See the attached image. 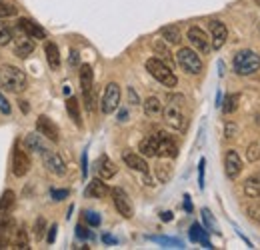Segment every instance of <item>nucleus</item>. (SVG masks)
I'll return each instance as SVG.
<instances>
[{
    "label": "nucleus",
    "mask_w": 260,
    "mask_h": 250,
    "mask_svg": "<svg viewBox=\"0 0 260 250\" xmlns=\"http://www.w3.org/2000/svg\"><path fill=\"white\" fill-rule=\"evenodd\" d=\"M160 218H162L164 222H170V220H172V212H162Z\"/></svg>",
    "instance_id": "nucleus-58"
},
{
    "label": "nucleus",
    "mask_w": 260,
    "mask_h": 250,
    "mask_svg": "<svg viewBox=\"0 0 260 250\" xmlns=\"http://www.w3.org/2000/svg\"><path fill=\"white\" fill-rule=\"evenodd\" d=\"M204 166H206V160L202 158L198 162V184H200V188H204Z\"/></svg>",
    "instance_id": "nucleus-45"
},
{
    "label": "nucleus",
    "mask_w": 260,
    "mask_h": 250,
    "mask_svg": "<svg viewBox=\"0 0 260 250\" xmlns=\"http://www.w3.org/2000/svg\"><path fill=\"white\" fill-rule=\"evenodd\" d=\"M224 172L230 180H236L238 174L242 172V158L238 157L236 150H226L224 154Z\"/></svg>",
    "instance_id": "nucleus-13"
},
{
    "label": "nucleus",
    "mask_w": 260,
    "mask_h": 250,
    "mask_svg": "<svg viewBox=\"0 0 260 250\" xmlns=\"http://www.w3.org/2000/svg\"><path fill=\"white\" fill-rule=\"evenodd\" d=\"M160 36L164 38V42L168 44H180L182 42V32L176 24H168V26H162L160 28Z\"/></svg>",
    "instance_id": "nucleus-24"
},
{
    "label": "nucleus",
    "mask_w": 260,
    "mask_h": 250,
    "mask_svg": "<svg viewBox=\"0 0 260 250\" xmlns=\"http://www.w3.org/2000/svg\"><path fill=\"white\" fill-rule=\"evenodd\" d=\"M146 70L150 72V76L152 78H156L162 86L166 88H174L176 84H178V78H176V74L172 72V68L170 66H166V64L160 60V58H148L146 60Z\"/></svg>",
    "instance_id": "nucleus-4"
},
{
    "label": "nucleus",
    "mask_w": 260,
    "mask_h": 250,
    "mask_svg": "<svg viewBox=\"0 0 260 250\" xmlns=\"http://www.w3.org/2000/svg\"><path fill=\"white\" fill-rule=\"evenodd\" d=\"M76 236L82 238V240H88V238H90V232H88L82 224H78V226H76Z\"/></svg>",
    "instance_id": "nucleus-46"
},
{
    "label": "nucleus",
    "mask_w": 260,
    "mask_h": 250,
    "mask_svg": "<svg viewBox=\"0 0 260 250\" xmlns=\"http://www.w3.org/2000/svg\"><path fill=\"white\" fill-rule=\"evenodd\" d=\"M34 52V40L30 36H20V38H16L14 40V54L16 56H20V58H26V56H30Z\"/></svg>",
    "instance_id": "nucleus-19"
},
{
    "label": "nucleus",
    "mask_w": 260,
    "mask_h": 250,
    "mask_svg": "<svg viewBox=\"0 0 260 250\" xmlns=\"http://www.w3.org/2000/svg\"><path fill=\"white\" fill-rule=\"evenodd\" d=\"M12 30L4 24V22H0V46H6V44H10L12 42Z\"/></svg>",
    "instance_id": "nucleus-38"
},
{
    "label": "nucleus",
    "mask_w": 260,
    "mask_h": 250,
    "mask_svg": "<svg viewBox=\"0 0 260 250\" xmlns=\"http://www.w3.org/2000/svg\"><path fill=\"white\" fill-rule=\"evenodd\" d=\"M190 240H192V242H200L204 248H212V244H210V240L206 238V232H204V228H202L200 224H192V226H190Z\"/></svg>",
    "instance_id": "nucleus-29"
},
{
    "label": "nucleus",
    "mask_w": 260,
    "mask_h": 250,
    "mask_svg": "<svg viewBox=\"0 0 260 250\" xmlns=\"http://www.w3.org/2000/svg\"><path fill=\"white\" fill-rule=\"evenodd\" d=\"M16 228V220L12 218L10 214H0V234H6L10 230Z\"/></svg>",
    "instance_id": "nucleus-34"
},
{
    "label": "nucleus",
    "mask_w": 260,
    "mask_h": 250,
    "mask_svg": "<svg viewBox=\"0 0 260 250\" xmlns=\"http://www.w3.org/2000/svg\"><path fill=\"white\" fill-rule=\"evenodd\" d=\"M0 112L2 114H10V104H8V100L0 94Z\"/></svg>",
    "instance_id": "nucleus-49"
},
{
    "label": "nucleus",
    "mask_w": 260,
    "mask_h": 250,
    "mask_svg": "<svg viewBox=\"0 0 260 250\" xmlns=\"http://www.w3.org/2000/svg\"><path fill=\"white\" fill-rule=\"evenodd\" d=\"M78 63H80V56H78L76 50H72L70 56H68V64H70V66H78Z\"/></svg>",
    "instance_id": "nucleus-51"
},
{
    "label": "nucleus",
    "mask_w": 260,
    "mask_h": 250,
    "mask_svg": "<svg viewBox=\"0 0 260 250\" xmlns=\"http://www.w3.org/2000/svg\"><path fill=\"white\" fill-rule=\"evenodd\" d=\"M24 148H26L28 152H36V154H40V152L46 148V144H44V140H42V134H40V132H36V134H28V136L24 138Z\"/></svg>",
    "instance_id": "nucleus-25"
},
{
    "label": "nucleus",
    "mask_w": 260,
    "mask_h": 250,
    "mask_svg": "<svg viewBox=\"0 0 260 250\" xmlns=\"http://www.w3.org/2000/svg\"><path fill=\"white\" fill-rule=\"evenodd\" d=\"M184 208H186V212H192V202H190V196L188 194L184 196Z\"/></svg>",
    "instance_id": "nucleus-54"
},
{
    "label": "nucleus",
    "mask_w": 260,
    "mask_h": 250,
    "mask_svg": "<svg viewBox=\"0 0 260 250\" xmlns=\"http://www.w3.org/2000/svg\"><path fill=\"white\" fill-rule=\"evenodd\" d=\"M150 240L164 244V246H172V248H184V242L178 238H170V236H150Z\"/></svg>",
    "instance_id": "nucleus-32"
},
{
    "label": "nucleus",
    "mask_w": 260,
    "mask_h": 250,
    "mask_svg": "<svg viewBox=\"0 0 260 250\" xmlns=\"http://www.w3.org/2000/svg\"><path fill=\"white\" fill-rule=\"evenodd\" d=\"M186 38H188V42L192 44V48H194L198 54H208V52L212 50L210 36L202 30L200 26H190V28H188V34H186Z\"/></svg>",
    "instance_id": "nucleus-7"
},
{
    "label": "nucleus",
    "mask_w": 260,
    "mask_h": 250,
    "mask_svg": "<svg viewBox=\"0 0 260 250\" xmlns=\"http://www.w3.org/2000/svg\"><path fill=\"white\" fill-rule=\"evenodd\" d=\"M16 14H18L16 6L6 4L4 0H0V18H10V16H16Z\"/></svg>",
    "instance_id": "nucleus-37"
},
{
    "label": "nucleus",
    "mask_w": 260,
    "mask_h": 250,
    "mask_svg": "<svg viewBox=\"0 0 260 250\" xmlns=\"http://www.w3.org/2000/svg\"><path fill=\"white\" fill-rule=\"evenodd\" d=\"M154 52H156V58H160L166 66H170V68H174V58H172V54H170V50L164 46L162 42H154Z\"/></svg>",
    "instance_id": "nucleus-31"
},
{
    "label": "nucleus",
    "mask_w": 260,
    "mask_h": 250,
    "mask_svg": "<svg viewBox=\"0 0 260 250\" xmlns=\"http://www.w3.org/2000/svg\"><path fill=\"white\" fill-rule=\"evenodd\" d=\"M138 150H140V154L144 158L156 157V150H158V146H156V134H150V136L142 138L140 144H138Z\"/></svg>",
    "instance_id": "nucleus-20"
},
{
    "label": "nucleus",
    "mask_w": 260,
    "mask_h": 250,
    "mask_svg": "<svg viewBox=\"0 0 260 250\" xmlns=\"http://www.w3.org/2000/svg\"><path fill=\"white\" fill-rule=\"evenodd\" d=\"M40 157H42V164L46 166L48 172H52V174H56V176H64L66 174V162L62 160V157H60L58 152H54L52 148L46 146V148L40 152Z\"/></svg>",
    "instance_id": "nucleus-8"
},
{
    "label": "nucleus",
    "mask_w": 260,
    "mask_h": 250,
    "mask_svg": "<svg viewBox=\"0 0 260 250\" xmlns=\"http://www.w3.org/2000/svg\"><path fill=\"white\" fill-rule=\"evenodd\" d=\"M128 102L132 106H138V104H140V98H138V94H136V90H134L132 86L128 88Z\"/></svg>",
    "instance_id": "nucleus-47"
},
{
    "label": "nucleus",
    "mask_w": 260,
    "mask_h": 250,
    "mask_svg": "<svg viewBox=\"0 0 260 250\" xmlns=\"http://www.w3.org/2000/svg\"><path fill=\"white\" fill-rule=\"evenodd\" d=\"M122 160H124V164L132 168V170H136V172H140V174H146L150 168H148V162L144 160L142 154H134V152H124L122 154Z\"/></svg>",
    "instance_id": "nucleus-17"
},
{
    "label": "nucleus",
    "mask_w": 260,
    "mask_h": 250,
    "mask_svg": "<svg viewBox=\"0 0 260 250\" xmlns=\"http://www.w3.org/2000/svg\"><path fill=\"white\" fill-rule=\"evenodd\" d=\"M44 232H46V220L40 216L34 222V236L40 240V238H44Z\"/></svg>",
    "instance_id": "nucleus-40"
},
{
    "label": "nucleus",
    "mask_w": 260,
    "mask_h": 250,
    "mask_svg": "<svg viewBox=\"0 0 260 250\" xmlns=\"http://www.w3.org/2000/svg\"><path fill=\"white\" fill-rule=\"evenodd\" d=\"M110 194H112V202H114L118 214H122L124 218H132V216H134V206H132V202H130L128 194L118 186L112 188Z\"/></svg>",
    "instance_id": "nucleus-10"
},
{
    "label": "nucleus",
    "mask_w": 260,
    "mask_h": 250,
    "mask_svg": "<svg viewBox=\"0 0 260 250\" xmlns=\"http://www.w3.org/2000/svg\"><path fill=\"white\" fill-rule=\"evenodd\" d=\"M118 120H120V122H126V120H128V112H126V110H120Z\"/></svg>",
    "instance_id": "nucleus-57"
},
{
    "label": "nucleus",
    "mask_w": 260,
    "mask_h": 250,
    "mask_svg": "<svg viewBox=\"0 0 260 250\" xmlns=\"http://www.w3.org/2000/svg\"><path fill=\"white\" fill-rule=\"evenodd\" d=\"M68 194H70V190H66V188H54V190H50V196H52V200H56V202H60V200H64L68 198Z\"/></svg>",
    "instance_id": "nucleus-43"
},
{
    "label": "nucleus",
    "mask_w": 260,
    "mask_h": 250,
    "mask_svg": "<svg viewBox=\"0 0 260 250\" xmlns=\"http://www.w3.org/2000/svg\"><path fill=\"white\" fill-rule=\"evenodd\" d=\"M84 220H86L90 226H100V222H102L100 214L94 212V210H86V212H84Z\"/></svg>",
    "instance_id": "nucleus-42"
},
{
    "label": "nucleus",
    "mask_w": 260,
    "mask_h": 250,
    "mask_svg": "<svg viewBox=\"0 0 260 250\" xmlns=\"http://www.w3.org/2000/svg\"><path fill=\"white\" fill-rule=\"evenodd\" d=\"M66 110H68V114H70L72 122L78 126V128H82V114H80V104H78V100H76L74 96H70V98L66 100Z\"/></svg>",
    "instance_id": "nucleus-27"
},
{
    "label": "nucleus",
    "mask_w": 260,
    "mask_h": 250,
    "mask_svg": "<svg viewBox=\"0 0 260 250\" xmlns=\"http://www.w3.org/2000/svg\"><path fill=\"white\" fill-rule=\"evenodd\" d=\"M224 132H226V138H234V136H236V132H238V128H236L234 122H228Z\"/></svg>",
    "instance_id": "nucleus-50"
},
{
    "label": "nucleus",
    "mask_w": 260,
    "mask_h": 250,
    "mask_svg": "<svg viewBox=\"0 0 260 250\" xmlns=\"http://www.w3.org/2000/svg\"><path fill=\"white\" fill-rule=\"evenodd\" d=\"M142 106H144V114L150 116V118H156L158 114H162V110H164L162 102H160L158 96H148V98L142 102Z\"/></svg>",
    "instance_id": "nucleus-21"
},
{
    "label": "nucleus",
    "mask_w": 260,
    "mask_h": 250,
    "mask_svg": "<svg viewBox=\"0 0 260 250\" xmlns=\"http://www.w3.org/2000/svg\"><path fill=\"white\" fill-rule=\"evenodd\" d=\"M8 248V238L4 234H0V250Z\"/></svg>",
    "instance_id": "nucleus-55"
},
{
    "label": "nucleus",
    "mask_w": 260,
    "mask_h": 250,
    "mask_svg": "<svg viewBox=\"0 0 260 250\" xmlns=\"http://www.w3.org/2000/svg\"><path fill=\"white\" fill-rule=\"evenodd\" d=\"M232 68L238 76H250L260 70V54L254 50H238L232 58Z\"/></svg>",
    "instance_id": "nucleus-3"
},
{
    "label": "nucleus",
    "mask_w": 260,
    "mask_h": 250,
    "mask_svg": "<svg viewBox=\"0 0 260 250\" xmlns=\"http://www.w3.org/2000/svg\"><path fill=\"white\" fill-rule=\"evenodd\" d=\"M30 170V158L26 154V150H22L20 146H14V152H12V174L16 178H22L26 176Z\"/></svg>",
    "instance_id": "nucleus-11"
},
{
    "label": "nucleus",
    "mask_w": 260,
    "mask_h": 250,
    "mask_svg": "<svg viewBox=\"0 0 260 250\" xmlns=\"http://www.w3.org/2000/svg\"><path fill=\"white\" fill-rule=\"evenodd\" d=\"M246 212H248V216L252 220H256L260 224V200H252V204L246 208Z\"/></svg>",
    "instance_id": "nucleus-41"
},
{
    "label": "nucleus",
    "mask_w": 260,
    "mask_h": 250,
    "mask_svg": "<svg viewBox=\"0 0 260 250\" xmlns=\"http://www.w3.org/2000/svg\"><path fill=\"white\" fill-rule=\"evenodd\" d=\"M208 28H210V42H212V48H214V50H220V48L226 44V38H228L226 24L220 22V20H210Z\"/></svg>",
    "instance_id": "nucleus-12"
},
{
    "label": "nucleus",
    "mask_w": 260,
    "mask_h": 250,
    "mask_svg": "<svg viewBox=\"0 0 260 250\" xmlns=\"http://www.w3.org/2000/svg\"><path fill=\"white\" fill-rule=\"evenodd\" d=\"M80 86H82V92L94 90V74H92V66L90 64H82L80 66Z\"/></svg>",
    "instance_id": "nucleus-22"
},
{
    "label": "nucleus",
    "mask_w": 260,
    "mask_h": 250,
    "mask_svg": "<svg viewBox=\"0 0 260 250\" xmlns=\"http://www.w3.org/2000/svg\"><path fill=\"white\" fill-rule=\"evenodd\" d=\"M44 54H46V60H48L52 70H58L60 68V52H58V46L54 42H46Z\"/></svg>",
    "instance_id": "nucleus-26"
},
{
    "label": "nucleus",
    "mask_w": 260,
    "mask_h": 250,
    "mask_svg": "<svg viewBox=\"0 0 260 250\" xmlns=\"http://www.w3.org/2000/svg\"><path fill=\"white\" fill-rule=\"evenodd\" d=\"M56 230H58L56 224H52V226L48 228V236H46V242H48V244H52V242L56 240Z\"/></svg>",
    "instance_id": "nucleus-48"
},
{
    "label": "nucleus",
    "mask_w": 260,
    "mask_h": 250,
    "mask_svg": "<svg viewBox=\"0 0 260 250\" xmlns=\"http://www.w3.org/2000/svg\"><path fill=\"white\" fill-rule=\"evenodd\" d=\"M108 192H110V188L106 186V182H104L102 178H94V180H90V182H88V186H86V190H84V194H86L88 198H96V200L104 198Z\"/></svg>",
    "instance_id": "nucleus-18"
},
{
    "label": "nucleus",
    "mask_w": 260,
    "mask_h": 250,
    "mask_svg": "<svg viewBox=\"0 0 260 250\" xmlns=\"http://www.w3.org/2000/svg\"><path fill=\"white\" fill-rule=\"evenodd\" d=\"M202 218H204V222H206V228L208 230H216V222H214V218H212V214H210V210H202Z\"/></svg>",
    "instance_id": "nucleus-44"
},
{
    "label": "nucleus",
    "mask_w": 260,
    "mask_h": 250,
    "mask_svg": "<svg viewBox=\"0 0 260 250\" xmlns=\"http://www.w3.org/2000/svg\"><path fill=\"white\" fill-rule=\"evenodd\" d=\"M86 174H88V160H86V152L82 154V176L86 178Z\"/></svg>",
    "instance_id": "nucleus-52"
},
{
    "label": "nucleus",
    "mask_w": 260,
    "mask_h": 250,
    "mask_svg": "<svg viewBox=\"0 0 260 250\" xmlns=\"http://www.w3.org/2000/svg\"><path fill=\"white\" fill-rule=\"evenodd\" d=\"M260 158V142H250L246 146V160L248 162H256Z\"/></svg>",
    "instance_id": "nucleus-36"
},
{
    "label": "nucleus",
    "mask_w": 260,
    "mask_h": 250,
    "mask_svg": "<svg viewBox=\"0 0 260 250\" xmlns=\"http://www.w3.org/2000/svg\"><path fill=\"white\" fill-rule=\"evenodd\" d=\"M154 174H156V178H158L160 182H168V180L172 178V166L166 162V158H162V160L154 166Z\"/></svg>",
    "instance_id": "nucleus-30"
},
{
    "label": "nucleus",
    "mask_w": 260,
    "mask_h": 250,
    "mask_svg": "<svg viewBox=\"0 0 260 250\" xmlns=\"http://www.w3.org/2000/svg\"><path fill=\"white\" fill-rule=\"evenodd\" d=\"M156 146H158L156 157H160V158L178 157V144H176V140H174L170 134H166V132H156Z\"/></svg>",
    "instance_id": "nucleus-9"
},
{
    "label": "nucleus",
    "mask_w": 260,
    "mask_h": 250,
    "mask_svg": "<svg viewBox=\"0 0 260 250\" xmlns=\"http://www.w3.org/2000/svg\"><path fill=\"white\" fill-rule=\"evenodd\" d=\"M14 248H18V250L30 248V242H28V234H26V230H24V228H22V230H16V238H14Z\"/></svg>",
    "instance_id": "nucleus-33"
},
{
    "label": "nucleus",
    "mask_w": 260,
    "mask_h": 250,
    "mask_svg": "<svg viewBox=\"0 0 260 250\" xmlns=\"http://www.w3.org/2000/svg\"><path fill=\"white\" fill-rule=\"evenodd\" d=\"M120 86L116 82H108L104 92H102V100H100V110L102 114H112L114 110H118L120 106Z\"/></svg>",
    "instance_id": "nucleus-6"
},
{
    "label": "nucleus",
    "mask_w": 260,
    "mask_h": 250,
    "mask_svg": "<svg viewBox=\"0 0 260 250\" xmlns=\"http://www.w3.org/2000/svg\"><path fill=\"white\" fill-rule=\"evenodd\" d=\"M0 86L8 92H22L26 88V74L12 64H4L0 68Z\"/></svg>",
    "instance_id": "nucleus-2"
},
{
    "label": "nucleus",
    "mask_w": 260,
    "mask_h": 250,
    "mask_svg": "<svg viewBox=\"0 0 260 250\" xmlns=\"http://www.w3.org/2000/svg\"><path fill=\"white\" fill-rule=\"evenodd\" d=\"M242 192L246 198L250 200H260V176H250L246 178L244 186H242Z\"/></svg>",
    "instance_id": "nucleus-23"
},
{
    "label": "nucleus",
    "mask_w": 260,
    "mask_h": 250,
    "mask_svg": "<svg viewBox=\"0 0 260 250\" xmlns=\"http://www.w3.org/2000/svg\"><path fill=\"white\" fill-rule=\"evenodd\" d=\"M16 26H18V30L22 32V34L30 36L32 40H44V38H46V30H44L38 22L30 20V18H20V20L16 22Z\"/></svg>",
    "instance_id": "nucleus-15"
},
{
    "label": "nucleus",
    "mask_w": 260,
    "mask_h": 250,
    "mask_svg": "<svg viewBox=\"0 0 260 250\" xmlns=\"http://www.w3.org/2000/svg\"><path fill=\"white\" fill-rule=\"evenodd\" d=\"M18 106H20L22 112H28V110H30V106L26 104V100H18Z\"/></svg>",
    "instance_id": "nucleus-56"
},
{
    "label": "nucleus",
    "mask_w": 260,
    "mask_h": 250,
    "mask_svg": "<svg viewBox=\"0 0 260 250\" xmlns=\"http://www.w3.org/2000/svg\"><path fill=\"white\" fill-rule=\"evenodd\" d=\"M236 108H238V96L236 94H228L226 98H224V102H222L224 114H232Z\"/></svg>",
    "instance_id": "nucleus-35"
},
{
    "label": "nucleus",
    "mask_w": 260,
    "mask_h": 250,
    "mask_svg": "<svg viewBox=\"0 0 260 250\" xmlns=\"http://www.w3.org/2000/svg\"><path fill=\"white\" fill-rule=\"evenodd\" d=\"M254 2H256V4H258V6H260V0H254Z\"/></svg>",
    "instance_id": "nucleus-59"
},
{
    "label": "nucleus",
    "mask_w": 260,
    "mask_h": 250,
    "mask_svg": "<svg viewBox=\"0 0 260 250\" xmlns=\"http://www.w3.org/2000/svg\"><path fill=\"white\" fill-rule=\"evenodd\" d=\"M96 172L102 180H110V178H114V176H116L118 166H116V164H114L108 157H100L98 158V162H96Z\"/></svg>",
    "instance_id": "nucleus-16"
},
{
    "label": "nucleus",
    "mask_w": 260,
    "mask_h": 250,
    "mask_svg": "<svg viewBox=\"0 0 260 250\" xmlns=\"http://www.w3.org/2000/svg\"><path fill=\"white\" fill-rule=\"evenodd\" d=\"M16 204V194L12 190H4L0 196V214H8Z\"/></svg>",
    "instance_id": "nucleus-28"
},
{
    "label": "nucleus",
    "mask_w": 260,
    "mask_h": 250,
    "mask_svg": "<svg viewBox=\"0 0 260 250\" xmlns=\"http://www.w3.org/2000/svg\"><path fill=\"white\" fill-rule=\"evenodd\" d=\"M176 63L186 74H200L202 72V60L198 52L192 48H180L176 52Z\"/></svg>",
    "instance_id": "nucleus-5"
},
{
    "label": "nucleus",
    "mask_w": 260,
    "mask_h": 250,
    "mask_svg": "<svg viewBox=\"0 0 260 250\" xmlns=\"http://www.w3.org/2000/svg\"><path fill=\"white\" fill-rule=\"evenodd\" d=\"M164 122L172 130H184L186 126V116H184V96L182 94H170L166 100V106L162 110Z\"/></svg>",
    "instance_id": "nucleus-1"
},
{
    "label": "nucleus",
    "mask_w": 260,
    "mask_h": 250,
    "mask_svg": "<svg viewBox=\"0 0 260 250\" xmlns=\"http://www.w3.org/2000/svg\"><path fill=\"white\" fill-rule=\"evenodd\" d=\"M36 130L44 136V138H48L50 142H58L60 140V134H58V126L54 124L48 116H38V120H36Z\"/></svg>",
    "instance_id": "nucleus-14"
},
{
    "label": "nucleus",
    "mask_w": 260,
    "mask_h": 250,
    "mask_svg": "<svg viewBox=\"0 0 260 250\" xmlns=\"http://www.w3.org/2000/svg\"><path fill=\"white\" fill-rule=\"evenodd\" d=\"M84 94V106H86V110L92 114L94 110H96V98H94V90H90V92H82Z\"/></svg>",
    "instance_id": "nucleus-39"
},
{
    "label": "nucleus",
    "mask_w": 260,
    "mask_h": 250,
    "mask_svg": "<svg viewBox=\"0 0 260 250\" xmlns=\"http://www.w3.org/2000/svg\"><path fill=\"white\" fill-rule=\"evenodd\" d=\"M102 242H106V244H116L118 240H116L114 236H110V234H104V236H102Z\"/></svg>",
    "instance_id": "nucleus-53"
}]
</instances>
